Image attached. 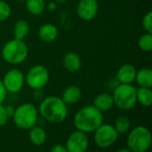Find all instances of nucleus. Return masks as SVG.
<instances>
[{
    "label": "nucleus",
    "mask_w": 152,
    "mask_h": 152,
    "mask_svg": "<svg viewBox=\"0 0 152 152\" xmlns=\"http://www.w3.org/2000/svg\"><path fill=\"white\" fill-rule=\"evenodd\" d=\"M39 115L47 122L61 124L68 116V106L58 96H48L44 98L38 107Z\"/></svg>",
    "instance_id": "1"
},
{
    "label": "nucleus",
    "mask_w": 152,
    "mask_h": 152,
    "mask_svg": "<svg viewBox=\"0 0 152 152\" xmlns=\"http://www.w3.org/2000/svg\"><path fill=\"white\" fill-rule=\"evenodd\" d=\"M104 122L102 112L94 105H87L81 108L74 116L73 124L77 130L85 133H94Z\"/></svg>",
    "instance_id": "2"
},
{
    "label": "nucleus",
    "mask_w": 152,
    "mask_h": 152,
    "mask_svg": "<svg viewBox=\"0 0 152 152\" xmlns=\"http://www.w3.org/2000/svg\"><path fill=\"white\" fill-rule=\"evenodd\" d=\"M28 56V47L24 40L12 39L7 41L2 47L1 56L3 60L12 65L22 64Z\"/></svg>",
    "instance_id": "3"
},
{
    "label": "nucleus",
    "mask_w": 152,
    "mask_h": 152,
    "mask_svg": "<svg viewBox=\"0 0 152 152\" xmlns=\"http://www.w3.org/2000/svg\"><path fill=\"white\" fill-rule=\"evenodd\" d=\"M38 109L29 102L22 103L18 106L12 116L14 125L20 130H29L37 125L38 121Z\"/></svg>",
    "instance_id": "4"
},
{
    "label": "nucleus",
    "mask_w": 152,
    "mask_h": 152,
    "mask_svg": "<svg viewBox=\"0 0 152 152\" xmlns=\"http://www.w3.org/2000/svg\"><path fill=\"white\" fill-rule=\"evenodd\" d=\"M111 95L114 106L121 110H130L134 108L137 103L136 87L133 84L118 83L115 86Z\"/></svg>",
    "instance_id": "5"
},
{
    "label": "nucleus",
    "mask_w": 152,
    "mask_h": 152,
    "mask_svg": "<svg viewBox=\"0 0 152 152\" xmlns=\"http://www.w3.org/2000/svg\"><path fill=\"white\" fill-rule=\"evenodd\" d=\"M151 144V133L149 128L140 125L133 128L126 139L127 148L133 152H146Z\"/></svg>",
    "instance_id": "6"
},
{
    "label": "nucleus",
    "mask_w": 152,
    "mask_h": 152,
    "mask_svg": "<svg viewBox=\"0 0 152 152\" xmlns=\"http://www.w3.org/2000/svg\"><path fill=\"white\" fill-rule=\"evenodd\" d=\"M50 79L48 69L43 65H35L31 66L25 74V84L31 90L44 89Z\"/></svg>",
    "instance_id": "7"
},
{
    "label": "nucleus",
    "mask_w": 152,
    "mask_h": 152,
    "mask_svg": "<svg viewBox=\"0 0 152 152\" xmlns=\"http://www.w3.org/2000/svg\"><path fill=\"white\" fill-rule=\"evenodd\" d=\"M94 133V142L101 149H108L111 147L117 142L119 135L114 126L109 124L101 125Z\"/></svg>",
    "instance_id": "8"
},
{
    "label": "nucleus",
    "mask_w": 152,
    "mask_h": 152,
    "mask_svg": "<svg viewBox=\"0 0 152 152\" xmlns=\"http://www.w3.org/2000/svg\"><path fill=\"white\" fill-rule=\"evenodd\" d=\"M1 80L7 93L11 94L20 92L25 85V75L19 68H11Z\"/></svg>",
    "instance_id": "9"
},
{
    "label": "nucleus",
    "mask_w": 152,
    "mask_h": 152,
    "mask_svg": "<svg viewBox=\"0 0 152 152\" xmlns=\"http://www.w3.org/2000/svg\"><path fill=\"white\" fill-rule=\"evenodd\" d=\"M65 146L68 152H86L89 146L88 137L86 133L77 130L69 134Z\"/></svg>",
    "instance_id": "10"
},
{
    "label": "nucleus",
    "mask_w": 152,
    "mask_h": 152,
    "mask_svg": "<svg viewBox=\"0 0 152 152\" xmlns=\"http://www.w3.org/2000/svg\"><path fill=\"white\" fill-rule=\"evenodd\" d=\"M99 12L97 0H79L77 4V15L85 22L94 20Z\"/></svg>",
    "instance_id": "11"
},
{
    "label": "nucleus",
    "mask_w": 152,
    "mask_h": 152,
    "mask_svg": "<svg viewBox=\"0 0 152 152\" xmlns=\"http://www.w3.org/2000/svg\"><path fill=\"white\" fill-rule=\"evenodd\" d=\"M137 69L132 64H124L122 65L117 73H116V81L121 84H133L135 80Z\"/></svg>",
    "instance_id": "12"
},
{
    "label": "nucleus",
    "mask_w": 152,
    "mask_h": 152,
    "mask_svg": "<svg viewBox=\"0 0 152 152\" xmlns=\"http://www.w3.org/2000/svg\"><path fill=\"white\" fill-rule=\"evenodd\" d=\"M37 35L41 41L50 43L57 39L59 35V29L53 23H44L39 27Z\"/></svg>",
    "instance_id": "13"
},
{
    "label": "nucleus",
    "mask_w": 152,
    "mask_h": 152,
    "mask_svg": "<svg viewBox=\"0 0 152 152\" xmlns=\"http://www.w3.org/2000/svg\"><path fill=\"white\" fill-rule=\"evenodd\" d=\"M62 65L66 71L74 73L80 70L82 66V61L80 56L74 52H68L62 58Z\"/></svg>",
    "instance_id": "14"
},
{
    "label": "nucleus",
    "mask_w": 152,
    "mask_h": 152,
    "mask_svg": "<svg viewBox=\"0 0 152 152\" xmlns=\"http://www.w3.org/2000/svg\"><path fill=\"white\" fill-rule=\"evenodd\" d=\"M61 98L67 106L74 105L81 99L82 90L77 85H70L63 90Z\"/></svg>",
    "instance_id": "15"
},
{
    "label": "nucleus",
    "mask_w": 152,
    "mask_h": 152,
    "mask_svg": "<svg viewBox=\"0 0 152 152\" xmlns=\"http://www.w3.org/2000/svg\"><path fill=\"white\" fill-rule=\"evenodd\" d=\"M93 105L102 113L109 111L114 107L112 95L108 92L100 93L94 98Z\"/></svg>",
    "instance_id": "16"
},
{
    "label": "nucleus",
    "mask_w": 152,
    "mask_h": 152,
    "mask_svg": "<svg viewBox=\"0 0 152 152\" xmlns=\"http://www.w3.org/2000/svg\"><path fill=\"white\" fill-rule=\"evenodd\" d=\"M46 132L39 125H34L28 130V139L30 142L36 146H41L46 142Z\"/></svg>",
    "instance_id": "17"
},
{
    "label": "nucleus",
    "mask_w": 152,
    "mask_h": 152,
    "mask_svg": "<svg viewBox=\"0 0 152 152\" xmlns=\"http://www.w3.org/2000/svg\"><path fill=\"white\" fill-rule=\"evenodd\" d=\"M134 82L139 87L151 88L152 86V70L149 67H143L136 72Z\"/></svg>",
    "instance_id": "18"
},
{
    "label": "nucleus",
    "mask_w": 152,
    "mask_h": 152,
    "mask_svg": "<svg viewBox=\"0 0 152 152\" xmlns=\"http://www.w3.org/2000/svg\"><path fill=\"white\" fill-rule=\"evenodd\" d=\"M29 30H30V26L28 21L24 19H20L15 22L12 28L13 39L24 40L28 35Z\"/></svg>",
    "instance_id": "19"
},
{
    "label": "nucleus",
    "mask_w": 152,
    "mask_h": 152,
    "mask_svg": "<svg viewBox=\"0 0 152 152\" xmlns=\"http://www.w3.org/2000/svg\"><path fill=\"white\" fill-rule=\"evenodd\" d=\"M136 100L142 107L149 108L152 104L151 88L138 87L136 88Z\"/></svg>",
    "instance_id": "20"
},
{
    "label": "nucleus",
    "mask_w": 152,
    "mask_h": 152,
    "mask_svg": "<svg viewBox=\"0 0 152 152\" xmlns=\"http://www.w3.org/2000/svg\"><path fill=\"white\" fill-rule=\"evenodd\" d=\"M24 3L27 11L34 16L41 15L46 6L45 0H26Z\"/></svg>",
    "instance_id": "21"
},
{
    "label": "nucleus",
    "mask_w": 152,
    "mask_h": 152,
    "mask_svg": "<svg viewBox=\"0 0 152 152\" xmlns=\"http://www.w3.org/2000/svg\"><path fill=\"white\" fill-rule=\"evenodd\" d=\"M114 128L118 134H123L127 133L131 128V121L126 116H121L118 117L114 123Z\"/></svg>",
    "instance_id": "22"
},
{
    "label": "nucleus",
    "mask_w": 152,
    "mask_h": 152,
    "mask_svg": "<svg viewBox=\"0 0 152 152\" xmlns=\"http://www.w3.org/2000/svg\"><path fill=\"white\" fill-rule=\"evenodd\" d=\"M138 47L144 52H151L152 50V33L145 32L138 39Z\"/></svg>",
    "instance_id": "23"
},
{
    "label": "nucleus",
    "mask_w": 152,
    "mask_h": 152,
    "mask_svg": "<svg viewBox=\"0 0 152 152\" xmlns=\"http://www.w3.org/2000/svg\"><path fill=\"white\" fill-rule=\"evenodd\" d=\"M12 13L11 5L4 0H0V22L8 20Z\"/></svg>",
    "instance_id": "24"
},
{
    "label": "nucleus",
    "mask_w": 152,
    "mask_h": 152,
    "mask_svg": "<svg viewBox=\"0 0 152 152\" xmlns=\"http://www.w3.org/2000/svg\"><path fill=\"white\" fill-rule=\"evenodd\" d=\"M142 28L144 29L145 32L152 33V12L149 11L145 13L142 21Z\"/></svg>",
    "instance_id": "25"
},
{
    "label": "nucleus",
    "mask_w": 152,
    "mask_h": 152,
    "mask_svg": "<svg viewBox=\"0 0 152 152\" xmlns=\"http://www.w3.org/2000/svg\"><path fill=\"white\" fill-rule=\"evenodd\" d=\"M9 116L6 114L5 108L3 104H0V127L4 126L8 122Z\"/></svg>",
    "instance_id": "26"
},
{
    "label": "nucleus",
    "mask_w": 152,
    "mask_h": 152,
    "mask_svg": "<svg viewBox=\"0 0 152 152\" xmlns=\"http://www.w3.org/2000/svg\"><path fill=\"white\" fill-rule=\"evenodd\" d=\"M7 96V91L5 90L4 84L2 82V80L0 79V104H3L6 99Z\"/></svg>",
    "instance_id": "27"
},
{
    "label": "nucleus",
    "mask_w": 152,
    "mask_h": 152,
    "mask_svg": "<svg viewBox=\"0 0 152 152\" xmlns=\"http://www.w3.org/2000/svg\"><path fill=\"white\" fill-rule=\"evenodd\" d=\"M33 98L36 101H41L45 97L43 94V89L40 90H33Z\"/></svg>",
    "instance_id": "28"
},
{
    "label": "nucleus",
    "mask_w": 152,
    "mask_h": 152,
    "mask_svg": "<svg viewBox=\"0 0 152 152\" xmlns=\"http://www.w3.org/2000/svg\"><path fill=\"white\" fill-rule=\"evenodd\" d=\"M50 152H68L66 146L63 144H55L52 147Z\"/></svg>",
    "instance_id": "29"
},
{
    "label": "nucleus",
    "mask_w": 152,
    "mask_h": 152,
    "mask_svg": "<svg viewBox=\"0 0 152 152\" xmlns=\"http://www.w3.org/2000/svg\"><path fill=\"white\" fill-rule=\"evenodd\" d=\"M57 8H58V4H57L55 1H51V2H49V3L46 4V6H45V9H47V10L50 11V12H54V11L57 10Z\"/></svg>",
    "instance_id": "30"
},
{
    "label": "nucleus",
    "mask_w": 152,
    "mask_h": 152,
    "mask_svg": "<svg viewBox=\"0 0 152 152\" xmlns=\"http://www.w3.org/2000/svg\"><path fill=\"white\" fill-rule=\"evenodd\" d=\"M4 108H5V111H6V114H7V116H9V118H10V117H12V115H13V113H14L15 108H14L12 106H10V105H8V106H4Z\"/></svg>",
    "instance_id": "31"
},
{
    "label": "nucleus",
    "mask_w": 152,
    "mask_h": 152,
    "mask_svg": "<svg viewBox=\"0 0 152 152\" xmlns=\"http://www.w3.org/2000/svg\"><path fill=\"white\" fill-rule=\"evenodd\" d=\"M116 152H133V151H131L128 148L127 149H125V148H123V149H119L118 151H117Z\"/></svg>",
    "instance_id": "32"
},
{
    "label": "nucleus",
    "mask_w": 152,
    "mask_h": 152,
    "mask_svg": "<svg viewBox=\"0 0 152 152\" xmlns=\"http://www.w3.org/2000/svg\"><path fill=\"white\" fill-rule=\"evenodd\" d=\"M55 2L59 4H65L68 2V0H55Z\"/></svg>",
    "instance_id": "33"
},
{
    "label": "nucleus",
    "mask_w": 152,
    "mask_h": 152,
    "mask_svg": "<svg viewBox=\"0 0 152 152\" xmlns=\"http://www.w3.org/2000/svg\"><path fill=\"white\" fill-rule=\"evenodd\" d=\"M18 1H19V2H21V3H24L26 0H18Z\"/></svg>",
    "instance_id": "34"
}]
</instances>
